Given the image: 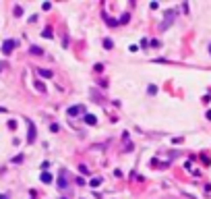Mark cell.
<instances>
[{"label":"cell","instance_id":"6","mask_svg":"<svg viewBox=\"0 0 211 199\" xmlns=\"http://www.w3.org/2000/svg\"><path fill=\"white\" fill-rule=\"evenodd\" d=\"M85 122H87V124H95V122H97V118L93 116V114H85Z\"/></svg>","mask_w":211,"mask_h":199},{"label":"cell","instance_id":"4","mask_svg":"<svg viewBox=\"0 0 211 199\" xmlns=\"http://www.w3.org/2000/svg\"><path fill=\"white\" fill-rule=\"evenodd\" d=\"M83 112H85V106H81V104H79V106H70V108L66 110L68 116H77V114H83Z\"/></svg>","mask_w":211,"mask_h":199},{"label":"cell","instance_id":"7","mask_svg":"<svg viewBox=\"0 0 211 199\" xmlns=\"http://www.w3.org/2000/svg\"><path fill=\"white\" fill-rule=\"evenodd\" d=\"M104 48H106V50H112V48H114V41H112L110 37H106V39H104Z\"/></svg>","mask_w":211,"mask_h":199},{"label":"cell","instance_id":"8","mask_svg":"<svg viewBox=\"0 0 211 199\" xmlns=\"http://www.w3.org/2000/svg\"><path fill=\"white\" fill-rule=\"evenodd\" d=\"M58 187H60V189H66V176H64V174H60V179H58Z\"/></svg>","mask_w":211,"mask_h":199},{"label":"cell","instance_id":"17","mask_svg":"<svg viewBox=\"0 0 211 199\" xmlns=\"http://www.w3.org/2000/svg\"><path fill=\"white\" fill-rule=\"evenodd\" d=\"M0 112H6V108H2V106H0Z\"/></svg>","mask_w":211,"mask_h":199},{"label":"cell","instance_id":"19","mask_svg":"<svg viewBox=\"0 0 211 199\" xmlns=\"http://www.w3.org/2000/svg\"><path fill=\"white\" fill-rule=\"evenodd\" d=\"M209 52H211V46H209Z\"/></svg>","mask_w":211,"mask_h":199},{"label":"cell","instance_id":"18","mask_svg":"<svg viewBox=\"0 0 211 199\" xmlns=\"http://www.w3.org/2000/svg\"><path fill=\"white\" fill-rule=\"evenodd\" d=\"M0 199H8V197H6V195H0Z\"/></svg>","mask_w":211,"mask_h":199},{"label":"cell","instance_id":"13","mask_svg":"<svg viewBox=\"0 0 211 199\" xmlns=\"http://www.w3.org/2000/svg\"><path fill=\"white\" fill-rule=\"evenodd\" d=\"M15 15H17V17H21V15H23V8H21V6H19V4H17V6H15Z\"/></svg>","mask_w":211,"mask_h":199},{"label":"cell","instance_id":"3","mask_svg":"<svg viewBox=\"0 0 211 199\" xmlns=\"http://www.w3.org/2000/svg\"><path fill=\"white\" fill-rule=\"evenodd\" d=\"M27 129H29V133H27V143H33L35 141V124L27 118Z\"/></svg>","mask_w":211,"mask_h":199},{"label":"cell","instance_id":"14","mask_svg":"<svg viewBox=\"0 0 211 199\" xmlns=\"http://www.w3.org/2000/svg\"><path fill=\"white\" fill-rule=\"evenodd\" d=\"M13 162H15V164H19V162H23V156H15V158H13Z\"/></svg>","mask_w":211,"mask_h":199},{"label":"cell","instance_id":"1","mask_svg":"<svg viewBox=\"0 0 211 199\" xmlns=\"http://www.w3.org/2000/svg\"><path fill=\"white\" fill-rule=\"evenodd\" d=\"M172 23H174V11H168V13H166V21H163V23L159 25V29H161V31H166Z\"/></svg>","mask_w":211,"mask_h":199},{"label":"cell","instance_id":"5","mask_svg":"<svg viewBox=\"0 0 211 199\" xmlns=\"http://www.w3.org/2000/svg\"><path fill=\"white\" fill-rule=\"evenodd\" d=\"M89 185H91L93 189H95V187H100V185H102V179H100V176H93V179L89 181Z\"/></svg>","mask_w":211,"mask_h":199},{"label":"cell","instance_id":"2","mask_svg":"<svg viewBox=\"0 0 211 199\" xmlns=\"http://www.w3.org/2000/svg\"><path fill=\"white\" fill-rule=\"evenodd\" d=\"M15 48H17V41H15V39H4V41H2V52H4V54H11Z\"/></svg>","mask_w":211,"mask_h":199},{"label":"cell","instance_id":"12","mask_svg":"<svg viewBox=\"0 0 211 199\" xmlns=\"http://www.w3.org/2000/svg\"><path fill=\"white\" fill-rule=\"evenodd\" d=\"M31 54H37V56H39V54H41V48H39V46H31Z\"/></svg>","mask_w":211,"mask_h":199},{"label":"cell","instance_id":"16","mask_svg":"<svg viewBox=\"0 0 211 199\" xmlns=\"http://www.w3.org/2000/svg\"><path fill=\"white\" fill-rule=\"evenodd\" d=\"M207 118H209V120H211V110H207Z\"/></svg>","mask_w":211,"mask_h":199},{"label":"cell","instance_id":"11","mask_svg":"<svg viewBox=\"0 0 211 199\" xmlns=\"http://www.w3.org/2000/svg\"><path fill=\"white\" fill-rule=\"evenodd\" d=\"M39 75H41V77H52V71H46V69H39Z\"/></svg>","mask_w":211,"mask_h":199},{"label":"cell","instance_id":"15","mask_svg":"<svg viewBox=\"0 0 211 199\" xmlns=\"http://www.w3.org/2000/svg\"><path fill=\"white\" fill-rule=\"evenodd\" d=\"M155 91H157V87H155V85H149V94H151V96H153V94H155Z\"/></svg>","mask_w":211,"mask_h":199},{"label":"cell","instance_id":"9","mask_svg":"<svg viewBox=\"0 0 211 199\" xmlns=\"http://www.w3.org/2000/svg\"><path fill=\"white\" fill-rule=\"evenodd\" d=\"M41 183H52V174L43 172V174H41Z\"/></svg>","mask_w":211,"mask_h":199},{"label":"cell","instance_id":"10","mask_svg":"<svg viewBox=\"0 0 211 199\" xmlns=\"http://www.w3.org/2000/svg\"><path fill=\"white\" fill-rule=\"evenodd\" d=\"M41 35H43V37H48V39H50V37H52V29H50V27H46Z\"/></svg>","mask_w":211,"mask_h":199}]
</instances>
